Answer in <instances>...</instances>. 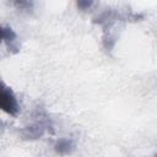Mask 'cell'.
Listing matches in <instances>:
<instances>
[{"label":"cell","mask_w":157,"mask_h":157,"mask_svg":"<svg viewBox=\"0 0 157 157\" xmlns=\"http://www.w3.org/2000/svg\"><path fill=\"white\" fill-rule=\"evenodd\" d=\"M0 108L2 112L12 117H15L20 109L12 90L6 87L4 82L1 83V91H0Z\"/></svg>","instance_id":"6da1fadb"},{"label":"cell","mask_w":157,"mask_h":157,"mask_svg":"<svg viewBox=\"0 0 157 157\" xmlns=\"http://www.w3.org/2000/svg\"><path fill=\"white\" fill-rule=\"evenodd\" d=\"M156 157H157V156H156Z\"/></svg>","instance_id":"5b68a950"},{"label":"cell","mask_w":157,"mask_h":157,"mask_svg":"<svg viewBox=\"0 0 157 157\" xmlns=\"http://www.w3.org/2000/svg\"><path fill=\"white\" fill-rule=\"evenodd\" d=\"M55 150H56V152H59L60 155L70 153L71 150H72V144H71V141H69V140H60V141L56 142Z\"/></svg>","instance_id":"7a4b0ae2"},{"label":"cell","mask_w":157,"mask_h":157,"mask_svg":"<svg viewBox=\"0 0 157 157\" xmlns=\"http://www.w3.org/2000/svg\"><path fill=\"white\" fill-rule=\"evenodd\" d=\"M2 39H4V42H6V43H11V42H13L15 39H16V34H15V32L11 29V28H9V27H2Z\"/></svg>","instance_id":"3957f363"},{"label":"cell","mask_w":157,"mask_h":157,"mask_svg":"<svg viewBox=\"0 0 157 157\" xmlns=\"http://www.w3.org/2000/svg\"><path fill=\"white\" fill-rule=\"evenodd\" d=\"M92 5V1H78L77 2V6L81 7L82 10H85L86 7H90Z\"/></svg>","instance_id":"277c9868"}]
</instances>
